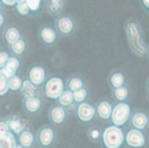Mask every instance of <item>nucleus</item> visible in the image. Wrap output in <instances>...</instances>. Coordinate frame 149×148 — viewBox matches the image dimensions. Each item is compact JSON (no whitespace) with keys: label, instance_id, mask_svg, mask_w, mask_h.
I'll use <instances>...</instances> for the list:
<instances>
[{"label":"nucleus","instance_id":"1","mask_svg":"<svg viewBox=\"0 0 149 148\" xmlns=\"http://www.w3.org/2000/svg\"><path fill=\"white\" fill-rule=\"evenodd\" d=\"M125 31L132 52L140 58H148V46L145 42L140 24L135 19L128 20L125 24Z\"/></svg>","mask_w":149,"mask_h":148},{"label":"nucleus","instance_id":"2","mask_svg":"<svg viewBox=\"0 0 149 148\" xmlns=\"http://www.w3.org/2000/svg\"><path fill=\"white\" fill-rule=\"evenodd\" d=\"M102 138L106 148H120L124 143L123 130L116 126L107 127L102 133Z\"/></svg>","mask_w":149,"mask_h":148},{"label":"nucleus","instance_id":"3","mask_svg":"<svg viewBox=\"0 0 149 148\" xmlns=\"http://www.w3.org/2000/svg\"><path fill=\"white\" fill-rule=\"evenodd\" d=\"M76 22L70 14L62 13L56 20V30L58 33L63 36H70L75 31Z\"/></svg>","mask_w":149,"mask_h":148},{"label":"nucleus","instance_id":"4","mask_svg":"<svg viewBox=\"0 0 149 148\" xmlns=\"http://www.w3.org/2000/svg\"><path fill=\"white\" fill-rule=\"evenodd\" d=\"M131 114V108L126 103H120L116 105L111 113V120L116 127H120L126 123Z\"/></svg>","mask_w":149,"mask_h":148},{"label":"nucleus","instance_id":"5","mask_svg":"<svg viewBox=\"0 0 149 148\" xmlns=\"http://www.w3.org/2000/svg\"><path fill=\"white\" fill-rule=\"evenodd\" d=\"M38 38L40 42L45 46H53L57 42L58 33L55 28L45 24L40 27L38 31Z\"/></svg>","mask_w":149,"mask_h":148},{"label":"nucleus","instance_id":"6","mask_svg":"<svg viewBox=\"0 0 149 148\" xmlns=\"http://www.w3.org/2000/svg\"><path fill=\"white\" fill-rule=\"evenodd\" d=\"M64 91V83L62 79L59 77H52L50 79L45 86V93L46 96L52 99L59 97Z\"/></svg>","mask_w":149,"mask_h":148},{"label":"nucleus","instance_id":"7","mask_svg":"<svg viewBox=\"0 0 149 148\" xmlns=\"http://www.w3.org/2000/svg\"><path fill=\"white\" fill-rule=\"evenodd\" d=\"M36 138L40 146L42 147H49L52 146L56 139V133L51 126L47 124L40 127Z\"/></svg>","mask_w":149,"mask_h":148},{"label":"nucleus","instance_id":"8","mask_svg":"<svg viewBox=\"0 0 149 148\" xmlns=\"http://www.w3.org/2000/svg\"><path fill=\"white\" fill-rule=\"evenodd\" d=\"M125 142L130 147L141 148L145 146L146 138L140 130L137 129H131L127 133Z\"/></svg>","mask_w":149,"mask_h":148},{"label":"nucleus","instance_id":"9","mask_svg":"<svg viewBox=\"0 0 149 148\" xmlns=\"http://www.w3.org/2000/svg\"><path fill=\"white\" fill-rule=\"evenodd\" d=\"M28 78L29 81L35 86L41 85L46 79L45 70L42 66L35 65L30 69Z\"/></svg>","mask_w":149,"mask_h":148},{"label":"nucleus","instance_id":"10","mask_svg":"<svg viewBox=\"0 0 149 148\" xmlns=\"http://www.w3.org/2000/svg\"><path fill=\"white\" fill-rule=\"evenodd\" d=\"M19 67V61L16 57H10L8 61L4 67L0 70V76L3 78L10 79L15 76L17 70Z\"/></svg>","mask_w":149,"mask_h":148},{"label":"nucleus","instance_id":"11","mask_svg":"<svg viewBox=\"0 0 149 148\" xmlns=\"http://www.w3.org/2000/svg\"><path fill=\"white\" fill-rule=\"evenodd\" d=\"M77 116L82 122H90L95 116V110L88 103H82L77 108Z\"/></svg>","mask_w":149,"mask_h":148},{"label":"nucleus","instance_id":"12","mask_svg":"<svg viewBox=\"0 0 149 148\" xmlns=\"http://www.w3.org/2000/svg\"><path fill=\"white\" fill-rule=\"evenodd\" d=\"M23 106H24L25 110L28 113L35 114L41 110L42 102L40 99L36 96H33V97L24 99Z\"/></svg>","mask_w":149,"mask_h":148},{"label":"nucleus","instance_id":"13","mask_svg":"<svg viewBox=\"0 0 149 148\" xmlns=\"http://www.w3.org/2000/svg\"><path fill=\"white\" fill-rule=\"evenodd\" d=\"M66 118L65 109L60 106L51 108L49 112V119L53 123L60 124L65 122Z\"/></svg>","mask_w":149,"mask_h":148},{"label":"nucleus","instance_id":"14","mask_svg":"<svg viewBox=\"0 0 149 148\" xmlns=\"http://www.w3.org/2000/svg\"><path fill=\"white\" fill-rule=\"evenodd\" d=\"M65 2L62 0H51L48 1L47 5V11L51 16H58L62 14V12L64 8Z\"/></svg>","mask_w":149,"mask_h":148},{"label":"nucleus","instance_id":"15","mask_svg":"<svg viewBox=\"0 0 149 148\" xmlns=\"http://www.w3.org/2000/svg\"><path fill=\"white\" fill-rule=\"evenodd\" d=\"M131 123L137 130H143L148 124L147 116L143 113H136L133 116Z\"/></svg>","mask_w":149,"mask_h":148},{"label":"nucleus","instance_id":"16","mask_svg":"<svg viewBox=\"0 0 149 148\" xmlns=\"http://www.w3.org/2000/svg\"><path fill=\"white\" fill-rule=\"evenodd\" d=\"M20 146L23 148H28L33 145L34 142V136L29 130H23L19 137Z\"/></svg>","mask_w":149,"mask_h":148},{"label":"nucleus","instance_id":"17","mask_svg":"<svg viewBox=\"0 0 149 148\" xmlns=\"http://www.w3.org/2000/svg\"><path fill=\"white\" fill-rule=\"evenodd\" d=\"M20 90H21V93L24 99H27V98L35 96L36 88L29 80H25L22 82V85Z\"/></svg>","mask_w":149,"mask_h":148},{"label":"nucleus","instance_id":"18","mask_svg":"<svg viewBox=\"0 0 149 148\" xmlns=\"http://www.w3.org/2000/svg\"><path fill=\"white\" fill-rule=\"evenodd\" d=\"M97 112L98 115L101 119H108L112 113V107L109 102L108 101H102L100 103L97 108Z\"/></svg>","mask_w":149,"mask_h":148},{"label":"nucleus","instance_id":"19","mask_svg":"<svg viewBox=\"0 0 149 148\" xmlns=\"http://www.w3.org/2000/svg\"><path fill=\"white\" fill-rule=\"evenodd\" d=\"M9 130H11L13 133L19 135L25 129V124L20 119H11L6 122Z\"/></svg>","mask_w":149,"mask_h":148},{"label":"nucleus","instance_id":"20","mask_svg":"<svg viewBox=\"0 0 149 148\" xmlns=\"http://www.w3.org/2000/svg\"><path fill=\"white\" fill-rule=\"evenodd\" d=\"M20 32L18 28L15 27H10L7 30L5 33V39L10 44H13L20 39Z\"/></svg>","mask_w":149,"mask_h":148},{"label":"nucleus","instance_id":"21","mask_svg":"<svg viewBox=\"0 0 149 148\" xmlns=\"http://www.w3.org/2000/svg\"><path fill=\"white\" fill-rule=\"evenodd\" d=\"M16 146L14 136L10 132L0 141V148H15Z\"/></svg>","mask_w":149,"mask_h":148},{"label":"nucleus","instance_id":"22","mask_svg":"<svg viewBox=\"0 0 149 148\" xmlns=\"http://www.w3.org/2000/svg\"><path fill=\"white\" fill-rule=\"evenodd\" d=\"M74 101L72 92L70 90H65L61 93L59 97V102L63 107H67L72 104Z\"/></svg>","mask_w":149,"mask_h":148},{"label":"nucleus","instance_id":"23","mask_svg":"<svg viewBox=\"0 0 149 148\" xmlns=\"http://www.w3.org/2000/svg\"><path fill=\"white\" fill-rule=\"evenodd\" d=\"M25 49H26V44L25 41L22 39H19L17 42L11 44L12 52L17 56L22 55L23 53L25 51Z\"/></svg>","mask_w":149,"mask_h":148},{"label":"nucleus","instance_id":"24","mask_svg":"<svg viewBox=\"0 0 149 148\" xmlns=\"http://www.w3.org/2000/svg\"><path fill=\"white\" fill-rule=\"evenodd\" d=\"M110 81L112 86L116 88L123 87L125 84V77L121 73H115L110 79Z\"/></svg>","mask_w":149,"mask_h":148},{"label":"nucleus","instance_id":"25","mask_svg":"<svg viewBox=\"0 0 149 148\" xmlns=\"http://www.w3.org/2000/svg\"><path fill=\"white\" fill-rule=\"evenodd\" d=\"M8 87L11 90H20L22 85V80L17 76H13L8 80Z\"/></svg>","mask_w":149,"mask_h":148},{"label":"nucleus","instance_id":"26","mask_svg":"<svg viewBox=\"0 0 149 148\" xmlns=\"http://www.w3.org/2000/svg\"><path fill=\"white\" fill-rule=\"evenodd\" d=\"M16 9L17 13L22 16H27L30 13V10L26 4V1L25 0H18L16 4Z\"/></svg>","mask_w":149,"mask_h":148},{"label":"nucleus","instance_id":"27","mask_svg":"<svg viewBox=\"0 0 149 148\" xmlns=\"http://www.w3.org/2000/svg\"><path fill=\"white\" fill-rule=\"evenodd\" d=\"M83 87V82L80 78L75 77L70 80L68 83V88L70 91H77L78 90L81 89Z\"/></svg>","mask_w":149,"mask_h":148},{"label":"nucleus","instance_id":"28","mask_svg":"<svg viewBox=\"0 0 149 148\" xmlns=\"http://www.w3.org/2000/svg\"><path fill=\"white\" fill-rule=\"evenodd\" d=\"M114 96L118 101H124L128 96V89L125 87L116 88L114 90Z\"/></svg>","mask_w":149,"mask_h":148},{"label":"nucleus","instance_id":"29","mask_svg":"<svg viewBox=\"0 0 149 148\" xmlns=\"http://www.w3.org/2000/svg\"><path fill=\"white\" fill-rule=\"evenodd\" d=\"M42 1L41 0H26V4L30 12H38L41 10Z\"/></svg>","mask_w":149,"mask_h":148},{"label":"nucleus","instance_id":"30","mask_svg":"<svg viewBox=\"0 0 149 148\" xmlns=\"http://www.w3.org/2000/svg\"><path fill=\"white\" fill-rule=\"evenodd\" d=\"M72 94L74 100L76 102H82L87 96V90L82 88L77 91H74V93H72Z\"/></svg>","mask_w":149,"mask_h":148},{"label":"nucleus","instance_id":"31","mask_svg":"<svg viewBox=\"0 0 149 148\" xmlns=\"http://www.w3.org/2000/svg\"><path fill=\"white\" fill-rule=\"evenodd\" d=\"M100 137H101V134L98 128L93 127L89 131V138L93 142H97L100 139Z\"/></svg>","mask_w":149,"mask_h":148},{"label":"nucleus","instance_id":"32","mask_svg":"<svg viewBox=\"0 0 149 148\" xmlns=\"http://www.w3.org/2000/svg\"><path fill=\"white\" fill-rule=\"evenodd\" d=\"M9 89L8 81L6 79L0 76V96L5 94Z\"/></svg>","mask_w":149,"mask_h":148},{"label":"nucleus","instance_id":"33","mask_svg":"<svg viewBox=\"0 0 149 148\" xmlns=\"http://www.w3.org/2000/svg\"><path fill=\"white\" fill-rule=\"evenodd\" d=\"M8 55L5 52L0 53V67H4L8 61Z\"/></svg>","mask_w":149,"mask_h":148},{"label":"nucleus","instance_id":"34","mask_svg":"<svg viewBox=\"0 0 149 148\" xmlns=\"http://www.w3.org/2000/svg\"><path fill=\"white\" fill-rule=\"evenodd\" d=\"M0 133H2L5 135H7V134H8L10 133L8 127L5 122H0Z\"/></svg>","mask_w":149,"mask_h":148},{"label":"nucleus","instance_id":"35","mask_svg":"<svg viewBox=\"0 0 149 148\" xmlns=\"http://www.w3.org/2000/svg\"><path fill=\"white\" fill-rule=\"evenodd\" d=\"M2 2H4V3L5 4V5H14L17 4V0H15V1H5V0H4V1H2Z\"/></svg>","mask_w":149,"mask_h":148},{"label":"nucleus","instance_id":"36","mask_svg":"<svg viewBox=\"0 0 149 148\" xmlns=\"http://www.w3.org/2000/svg\"><path fill=\"white\" fill-rule=\"evenodd\" d=\"M142 2H143V5H146V9H148V1H142Z\"/></svg>","mask_w":149,"mask_h":148},{"label":"nucleus","instance_id":"37","mask_svg":"<svg viewBox=\"0 0 149 148\" xmlns=\"http://www.w3.org/2000/svg\"><path fill=\"white\" fill-rule=\"evenodd\" d=\"M3 20H4L3 16H2V15L0 14V26H1V25H2V23H3Z\"/></svg>","mask_w":149,"mask_h":148},{"label":"nucleus","instance_id":"38","mask_svg":"<svg viewBox=\"0 0 149 148\" xmlns=\"http://www.w3.org/2000/svg\"><path fill=\"white\" fill-rule=\"evenodd\" d=\"M7 135H8V134H7ZM7 135H5V134L2 133H0V141H1V139H2V138H3L4 137Z\"/></svg>","mask_w":149,"mask_h":148},{"label":"nucleus","instance_id":"39","mask_svg":"<svg viewBox=\"0 0 149 148\" xmlns=\"http://www.w3.org/2000/svg\"><path fill=\"white\" fill-rule=\"evenodd\" d=\"M15 148H23V147L22 146H20V145H18V146H17H17H16V147H15Z\"/></svg>","mask_w":149,"mask_h":148},{"label":"nucleus","instance_id":"40","mask_svg":"<svg viewBox=\"0 0 149 148\" xmlns=\"http://www.w3.org/2000/svg\"><path fill=\"white\" fill-rule=\"evenodd\" d=\"M0 7H1V5H0Z\"/></svg>","mask_w":149,"mask_h":148}]
</instances>
